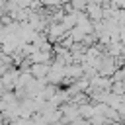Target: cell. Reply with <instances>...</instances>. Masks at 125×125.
Here are the masks:
<instances>
[{"label":"cell","mask_w":125,"mask_h":125,"mask_svg":"<svg viewBox=\"0 0 125 125\" xmlns=\"http://www.w3.org/2000/svg\"><path fill=\"white\" fill-rule=\"evenodd\" d=\"M90 14H92V18H94V20H100V18H102V14H104V10L96 4V6H90Z\"/></svg>","instance_id":"cell-1"}]
</instances>
